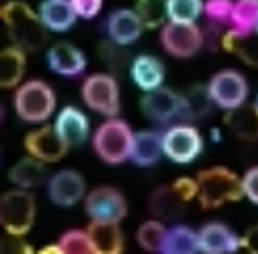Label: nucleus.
<instances>
[{"mask_svg":"<svg viewBox=\"0 0 258 254\" xmlns=\"http://www.w3.org/2000/svg\"><path fill=\"white\" fill-rule=\"evenodd\" d=\"M0 16H3V23L7 27L12 45L25 50V53H34L45 43L48 27L43 25L39 12H34L30 5L18 3V0L5 3L0 9Z\"/></svg>","mask_w":258,"mask_h":254,"instance_id":"1","label":"nucleus"},{"mask_svg":"<svg viewBox=\"0 0 258 254\" xmlns=\"http://www.w3.org/2000/svg\"><path fill=\"white\" fill-rule=\"evenodd\" d=\"M197 202L202 209H218L227 202H238L245 197L242 177L224 166H213L197 175Z\"/></svg>","mask_w":258,"mask_h":254,"instance_id":"2","label":"nucleus"},{"mask_svg":"<svg viewBox=\"0 0 258 254\" xmlns=\"http://www.w3.org/2000/svg\"><path fill=\"white\" fill-rule=\"evenodd\" d=\"M57 109V95L43 80H30L14 93V112L25 123H43Z\"/></svg>","mask_w":258,"mask_h":254,"instance_id":"3","label":"nucleus"},{"mask_svg":"<svg viewBox=\"0 0 258 254\" xmlns=\"http://www.w3.org/2000/svg\"><path fill=\"white\" fill-rule=\"evenodd\" d=\"M93 150L104 164L118 166L132 157L134 132L120 118H109L93 132Z\"/></svg>","mask_w":258,"mask_h":254,"instance_id":"4","label":"nucleus"},{"mask_svg":"<svg viewBox=\"0 0 258 254\" xmlns=\"http://www.w3.org/2000/svg\"><path fill=\"white\" fill-rule=\"evenodd\" d=\"M197 197V179L179 177L168 186H161L150 197V214L159 220H177L183 216L188 202Z\"/></svg>","mask_w":258,"mask_h":254,"instance_id":"5","label":"nucleus"},{"mask_svg":"<svg viewBox=\"0 0 258 254\" xmlns=\"http://www.w3.org/2000/svg\"><path fill=\"white\" fill-rule=\"evenodd\" d=\"M36 216V200L27 188H16L3 195L0 200V223L5 232L25 236L34 225Z\"/></svg>","mask_w":258,"mask_h":254,"instance_id":"6","label":"nucleus"},{"mask_svg":"<svg viewBox=\"0 0 258 254\" xmlns=\"http://www.w3.org/2000/svg\"><path fill=\"white\" fill-rule=\"evenodd\" d=\"M204 150V138L192 123H172L163 132V155L174 164H192Z\"/></svg>","mask_w":258,"mask_h":254,"instance_id":"7","label":"nucleus"},{"mask_svg":"<svg viewBox=\"0 0 258 254\" xmlns=\"http://www.w3.org/2000/svg\"><path fill=\"white\" fill-rule=\"evenodd\" d=\"M82 100L93 112L107 118H116L120 112V89H118L116 77L109 73L89 75L82 84Z\"/></svg>","mask_w":258,"mask_h":254,"instance_id":"8","label":"nucleus"},{"mask_svg":"<svg viewBox=\"0 0 258 254\" xmlns=\"http://www.w3.org/2000/svg\"><path fill=\"white\" fill-rule=\"evenodd\" d=\"M161 45L168 55L177 59H188L200 53L204 45V30L197 27V23H177L168 21L161 27Z\"/></svg>","mask_w":258,"mask_h":254,"instance_id":"9","label":"nucleus"},{"mask_svg":"<svg viewBox=\"0 0 258 254\" xmlns=\"http://www.w3.org/2000/svg\"><path fill=\"white\" fill-rule=\"evenodd\" d=\"M209 91L213 103L218 105L224 112H231L245 105L247 93H249V86L247 80L233 68H224V71L215 73L209 82Z\"/></svg>","mask_w":258,"mask_h":254,"instance_id":"10","label":"nucleus"},{"mask_svg":"<svg viewBox=\"0 0 258 254\" xmlns=\"http://www.w3.org/2000/svg\"><path fill=\"white\" fill-rule=\"evenodd\" d=\"M181 109H183L181 93L165 89V86L147 91L141 100L143 116L152 123H159V125H170L172 121L181 118Z\"/></svg>","mask_w":258,"mask_h":254,"instance_id":"11","label":"nucleus"},{"mask_svg":"<svg viewBox=\"0 0 258 254\" xmlns=\"http://www.w3.org/2000/svg\"><path fill=\"white\" fill-rule=\"evenodd\" d=\"M86 214L91 220H102V223H120L127 214V200L118 188L113 186H98L86 195L84 200Z\"/></svg>","mask_w":258,"mask_h":254,"instance_id":"12","label":"nucleus"},{"mask_svg":"<svg viewBox=\"0 0 258 254\" xmlns=\"http://www.w3.org/2000/svg\"><path fill=\"white\" fill-rule=\"evenodd\" d=\"M25 150L27 155L36 157V159L52 164L59 161L68 150V143L61 138V134L57 132V127H39L34 132H30L25 136Z\"/></svg>","mask_w":258,"mask_h":254,"instance_id":"13","label":"nucleus"},{"mask_svg":"<svg viewBox=\"0 0 258 254\" xmlns=\"http://www.w3.org/2000/svg\"><path fill=\"white\" fill-rule=\"evenodd\" d=\"M48 195L57 207H73L86 195V182L77 170H59L48 182Z\"/></svg>","mask_w":258,"mask_h":254,"instance_id":"14","label":"nucleus"},{"mask_svg":"<svg viewBox=\"0 0 258 254\" xmlns=\"http://www.w3.org/2000/svg\"><path fill=\"white\" fill-rule=\"evenodd\" d=\"M145 30V23L141 21L136 9H113L107 18V36L111 43L132 45Z\"/></svg>","mask_w":258,"mask_h":254,"instance_id":"15","label":"nucleus"},{"mask_svg":"<svg viewBox=\"0 0 258 254\" xmlns=\"http://www.w3.org/2000/svg\"><path fill=\"white\" fill-rule=\"evenodd\" d=\"M200 254H238L242 247V238H238L227 225L206 223L197 232Z\"/></svg>","mask_w":258,"mask_h":254,"instance_id":"16","label":"nucleus"},{"mask_svg":"<svg viewBox=\"0 0 258 254\" xmlns=\"http://www.w3.org/2000/svg\"><path fill=\"white\" fill-rule=\"evenodd\" d=\"M45 62H48L50 71L57 73L61 77H77L84 73L86 68V57L77 45L68 43V41H59L45 55Z\"/></svg>","mask_w":258,"mask_h":254,"instance_id":"17","label":"nucleus"},{"mask_svg":"<svg viewBox=\"0 0 258 254\" xmlns=\"http://www.w3.org/2000/svg\"><path fill=\"white\" fill-rule=\"evenodd\" d=\"M129 75H132L134 84L141 91H154L163 86L165 80V66L159 57L154 55H138L132 59V66H129Z\"/></svg>","mask_w":258,"mask_h":254,"instance_id":"18","label":"nucleus"},{"mask_svg":"<svg viewBox=\"0 0 258 254\" xmlns=\"http://www.w3.org/2000/svg\"><path fill=\"white\" fill-rule=\"evenodd\" d=\"M54 127L61 134V138L68 143V147H77L89 138V118L84 112H80L77 107H63L57 114Z\"/></svg>","mask_w":258,"mask_h":254,"instance_id":"19","label":"nucleus"},{"mask_svg":"<svg viewBox=\"0 0 258 254\" xmlns=\"http://www.w3.org/2000/svg\"><path fill=\"white\" fill-rule=\"evenodd\" d=\"M163 155V134L154 132V129H143V132H134V143H132V157L141 168H150Z\"/></svg>","mask_w":258,"mask_h":254,"instance_id":"20","label":"nucleus"},{"mask_svg":"<svg viewBox=\"0 0 258 254\" xmlns=\"http://www.w3.org/2000/svg\"><path fill=\"white\" fill-rule=\"evenodd\" d=\"M89 238L93 245V254H122L125 238L118 227V223H102V220H91Z\"/></svg>","mask_w":258,"mask_h":254,"instance_id":"21","label":"nucleus"},{"mask_svg":"<svg viewBox=\"0 0 258 254\" xmlns=\"http://www.w3.org/2000/svg\"><path fill=\"white\" fill-rule=\"evenodd\" d=\"M39 16L50 32H68L77 21L71 0H43L39 7Z\"/></svg>","mask_w":258,"mask_h":254,"instance_id":"22","label":"nucleus"},{"mask_svg":"<svg viewBox=\"0 0 258 254\" xmlns=\"http://www.w3.org/2000/svg\"><path fill=\"white\" fill-rule=\"evenodd\" d=\"M224 123L242 141H256L258 138V105H242L238 109H231L224 116Z\"/></svg>","mask_w":258,"mask_h":254,"instance_id":"23","label":"nucleus"},{"mask_svg":"<svg viewBox=\"0 0 258 254\" xmlns=\"http://www.w3.org/2000/svg\"><path fill=\"white\" fill-rule=\"evenodd\" d=\"M222 48L238 55L247 66L258 68V32H236L227 30L222 36Z\"/></svg>","mask_w":258,"mask_h":254,"instance_id":"24","label":"nucleus"},{"mask_svg":"<svg viewBox=\"0 0 258 254\" xmlns=\"http://www.w3.org/2000/svg\"><path fill=\"white\" fill-rule=\"evenodd\" d=\"M9 182L18 188H34L45 182V161L27 155L9 168Z\"/></svg>","mask_w":258,"mask_h":254,"instance_id":"25","label":"nucleus"},{"mask_svg":"<svg viewBox=\"0 0 258 254\" xmlns=\"http://www.w3.org/2000/svg\"><path fill=\"white\" fill-rule=\"evenodd\" d=\"M181 100H183V109H181V121L190 123V121H197V118H204L206 114L211 112L213 107V98H211V91H209V84L202 86V84H195L190 86L188 91L181 93Z\"/></svg>","mask_w":258,"mask_h":254,"instance_id":"26","label":"nucleus"},{"mask_svg":"<svg viewBox=\"0 0 258 254\" xmlns=\"http://www.w3.org/2000/svg\"><path fill=\"white\" fill-rule=\"evenodd\" d=\"M25 73V50L9 45L0 53V86L14 89Z\"/></svg>","mask_w":258,"mask_h":254,"instance_id":"27","label":"nucleus"},{"mask_svg":"<svg viewBox=\"0 0 258 254\" xmlns=\"http://www.w3.org/2000/svg\"><path fill=\"white\" fill-rule=\"evenodd\" d=\"M200 252V241H197V232H192L186 225H174L165 234L163 247L159 254H197Z\"/></svg>","mask_w":258,"mask_h":254,"instance_id":"28","label":"nucleus"},{"mask_svg":"<svg viewBox=\"0 0 258 254\" xmlns=\"http://www.w3.org/2000/svg\"><path fill=\"white\" fill-rule=\"evenodd\" d=\"M165 234H168V229H165L163 220H145V223L138 227L136 232V241L138 245L143 247V250L147 252H161V247H163V241H165Z\"/></svg>","mask_w":258,"mask_h":254,"instance_id":"29","label":"nucleus"},{"mask_svg":"<svg viewBox=\"0 0 258 254\" xmlns=\"http://www.w3.org/2000/svg\"><path fill=\"white\" fill-rule=\"evenodd\" d=\"M258 23V0H236L233 16L229 30L236 32H254Z\"/></svg>","mask_w":258,"mask_h":254,"instance_id":"30","label":"nucleus"},{"mask_svg":"<svg viewBox=\"0 0 258 254\" xmlns=\"http://www.w3.org/2000/svg\"><path fill=\"white\" fill-rule=\"evenodd\" d=\"M136 12L145 27L154 30V27H163L170 21L168 16V0H138Z\"/></svg>","mask_w":258,"mask_h":254,"instance_id":"31","label":"nucleus"},{"mask_svg":"<svg viewBox=\"0 0 258 254\" xmlns=\"http://www.w3.org/2000/svg\"><path fill=\"white\" fill-rule=\"evenodd\" d=\"M204 14V0H168V16L177 23H195Z\"/></svg>","mask_w":258,"mask_h":254,"instance_id":"32","label":"nucleus"},{"mask_svg":"<svg viewBox=\"0 0 258 254\" xmlns=\"http://www.w3.org/2000/svg\"><path fill=\"white\" fill-rule=\"evenodd\" d=\"M57 245L61 247L63 254H93L89 232H82V229H68V232H63Z\"/></svg>","mask_w":258,"mask_h":254,"instance_id":"33","label":"nucleus"},{"mask_svg":"<svg viewBox=\"0 0 258 254\" xmlns=\"http://www.w3.org/2000/svg\"><path fill=\"white\" fill-rule=\"evenodd\" d=\"M233 7H236L233 0H206L204 16L209 18V23H213V25L229 27L231 16H233Z\"/></svg>","mask_w":258,"mask_h":254,"instance_id":"34","label":"nucleus"},{"mask_svg":"<svg viewBox=\"0 0 258 254\" xmlns=\"http://www.w3.org/2000/svg\"><path fill=\"white\" fill-rule=\"evenodd\" d=\"M122 48H125V45H118V43H113V45L104 43L102 45V59L109 64V68H111L113 73H120L122 68L132 66L129 59H127V55L122 53Z\"/></svg>","mask_w":258,"mask_h":254,"instance_id":"35","label":"nucleus"},{"mask_svg":"<svg viewBox=\"0 0 258 254\" xmlns=\"http://www.w3.org/2000/svg\"><path fill=\"white\" fill-rule=\"evenodd\" d=\"M0 254H34V250H32V245L23 236L7 234L3 238V243H0Z\"/></svg>","mask_w":258,"mask_h":254,"instance_id":"36","label":"nucleus"},{"mask_svg":"<svg viewBox=\"0 0 258 254\" xmlns=\"http://www.w3.org/2000/svg\"><path fill=\"white\" fill-rule=\"evenodd\" d=\"M102 3L104 0H71L77 18H84V21H91V18L98 16L102 12Z\"/></svg>","mask_w":258,"mask_h":254,"instance_id":"37","label":"nucleus"},{"mask_svg":"<svg viewBox=\"0 0 258 254\" xmlns=\"http://www.w3.org/2000/svg\"><path fill=\"white\" fill-rule=\"evenodd\" d=\"M242 191H245L247 200L258 205V166L249 168L245 175H242Z\"/></svg>","mask_w":258,"mask_h":254,"instance_id":"38","label":"nucleus"},{"mask_svg":"<svg viewBox=\"0 0 258 254\" xmlns=\"http://www.w3.org/2000/svg\"><path fill=\"white\" fill-rule=\"evenodd\" d=\"M242 247L249 254H258V225L247 229V234L242 236Z\"/></svg>","mask_w":258,"mask_h":254,"instance_id":"39","label":"nucleus"},{"mask_svg":"<svg viewBox=\"0 0 258 254\" xmlns=\"http://www.w3.org/2000/svg\"><path fill=\"white\" fill-rule=\"evenodd\" d=\"M36 254H63V252L59 245H48V247H43V250H39Z\"/></svg>","mask_w":258,"mask_h":254,"instance_id":"40","label":"nucleus"},{"mask_svg":"<svg viewBox=\"0 0 258 254\" xmlns=\"http://www.w3.org/2000/svg\"><path fill=\"white\" fill-rule=\"evenodd\" d=\"M254 32H258V23H256V30H254Z\"/></svg>","mask_w":258,"mask_h":254,"instance_id":"41","label":"nucleus"},{"mask_svg":"<svg viewBox=\"0 0 258 254\" xmlns=\"http://www.w3.org/2000/svg\"><path fill=\"white\" fill-rule=\"evenodd\" d=\"M256 105H258V98H256Z\"/></svg>","mask_w":258,"mask_h":254,"instance_id":"42","label":"nucleus"}]
</instances>
